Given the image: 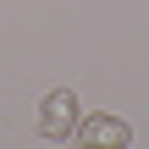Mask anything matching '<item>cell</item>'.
<instances>
[{
	"mask_svg": "<svg viewBox=\"0 0 149 149\" xmlns=\"http://www.w3.org/2000/svg\"><path fill=\"white\" fill-rule=\"evenodd\" d=\"M77 116H83L77 94H72V88H50L44 105H39V133H44V138H72Z\"/></svg>",
	"mask_w": 149,
	"mask_h": 149,
	"instance_id": "1",
	"label": "cell"
},
{
	"mask_svg": "<svg viewBox=\"0 0 149 149\" xmlns=\"http://www.w3.org/2000/svg\"><path fill=\"white\" fill-rule=\"evenodd\" d=\"M72 133H77L88 149H127L133 144V127H127L122 116H77Z\"/></svg>",
	"mask_w": 149,
	"mask_h": 149,
	"instance_id": "2",
	"label": "cell"
}]
</instances>
